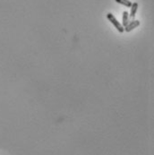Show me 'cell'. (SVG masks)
Masks as SVG:
<instances>
[{
	"label": "cell",
	"instance_id": "1",
	"mask_svg": "<svg viewBox=\"0 0 154 155\" xmlns=\"http://www.w3.org/2000/svg\"><path fill=\"white\" fill-rule=\"evenodd\" d=\"M107 18H108V20L109 21V22L115 26V28L118 30V32L120 33H123L125 32V30H124V27L122 26V24L118 22V21L116 19V17L113 15L111 13H108V14H107Z\"/></svg>",
	"mask_w": 154,
	"mask_h": 155
},
{
	"label": "cell",
	"instance_id": "2",
	"mask_svg": "<svg viewBox=\"0 0 154 155\" xmlns=\"http://www.w3.org/2000/svg\"><path fill=\"white\" fill-rule=\"evenodd\" d=\"M140 21H138V20H133L131 23H129L125 28H124V30H126V33H130L131 30H133V29H135V28H137L139 25H140Z\"/></svg>",
	"mask_w": 154,
	"mask_h": 155
},
{
	"label": "cell",
	"instance_id": "3",
	"mask_svg": "<svg viewBox=\"0 0 154 155\" xmlns=\"http://www.w3.org/2000/svg\"><path fill=\"white\" fill-rule=\"evenodd\" d=\"M138 3L137 2H135V3H132V6H131V12L129 14V17L132 19V20H135V15H136V12L138 10Z\"/></svg>",
	"mask_w": 154,
	"mask_h": 155
},
{
	"label": "cell",
	"instance_id": "4",
	"mask_svg": "<svg viewBox=\"0 0 154 155\" xmlns=\"http://www.w3.org/2000/svg\"><path fill=\"white\" fill-rule=\"evenodd\" d=\"M128 24H129V13L127 11H124L122 16V26L125 28Z\"/></svg>",
	"mask_w": 154,
	"mask_h": 155
},
{
	"label": "cell",
	"instance_id": "5",
	"mask_svg": "<svg viewBox=\"0 0 154 155\" xmlns=\"http://www.w3.org/2000/svg\"><path fill=\"white\" fill-rule=\"evenodd\" d=\"M115 1L118 4H121L123 6H126V7H131V6H132V2L130 0H115Z\"/></svg>",
	"mask_w": 154,
	"mask_h": 155
}]
</instances>
